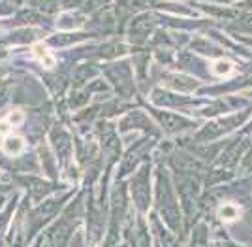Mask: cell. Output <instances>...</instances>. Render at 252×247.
Masks as SVG:
<instances>
[{
	"instance_id": "obj_6",
	"label": "cell",
	"mask_w": 252,
	"mask_h": 247,
	"mask_svg": "<svg viewBox=\"0 0 252 247\" xmlns=\"http://www.w3.org/2000/svg\"><path fill=\"white\" fill-rule=\"evenodd\" d=\"M11 129H13V125H11L10 121H8V117L0 119V134H2V136H10Z\"/></svg>"
},
{
	"instance_id": "obj_1",
	"label": "cell",
	"mask_w": 252,
	"mask_h": 247,
	"mask_svg": "<svg viewBox=\"0 0 252 247\" xmlns=\"http://www.w3.org/2000/svg\"><path fill=\"white\" fill-rule=\"evenodd\" d=\"M32 53H34V57L42 63L43 68H47V70L55 68V65H57V59L53 57V53L49 51V47H47L45 43H34V45H32Z\"/></svg>"
},
{
	"instance_id": "obj_4",
	"label": "cell",
	"mask_w": 252,
	"mask_h": 247,
	"mask_svg": "<svg viewBox=\"0 0 252 247\" xmlns=\"http://www.w3.org/2000/svg\"><path fill=\"white\" fill-rule=\"evenodd\" d=\"M233 72V63L228 59H219L213 63V74L215 75H228Z\"/></svg>"
},
{
	"instance_id": "obj_5",
	"label": "cell",
	"mask_w": 252,
	"mask_h": 247,
	"mask_svg": "<svg viewBox=\"0 0 252 247\" xmlns=\"http://www.w3.org/2000/svg\"><path fill=\"white\" fill-rule=\"evenodd\" d=\"M8 121H10L13 127H19L25 123V111L23 109H13L10 111V115H8Z\"/></svg>"
},
{
	"instance_id": "obj_3",
	"label": "cell",
	"mask_w": 252,
	"mask_h": 247,
	"mask_svg": "<svg viewBox=\"0 0 252 247\" xmlns=\"http://www.w3.org/2000/svg\"><path fill=\"white\" fill-rule=\"evenodd\" d=\"M219 215H220L222 221H235L237 217H239V208L233 204H222L219 208Z\"/></svg>"
},
{
	"instance_id": "obj_2",
	"label": "cell",
	"mask_w": 252,
	"mask_h": 247,
	"mask_svg": "<svg viewBox=\"0 0 252 247\" xmlns=\"http://www.w3.org/2000/svg\"><path fill=\"white\" fill-rule=\"evenodd\" d=\"M27 147V143L23 140L21 136H8L6 141H4V151L8 153V155H13V157H17V155H21L23 151Z\"/></svg>"
}]
</instances>
